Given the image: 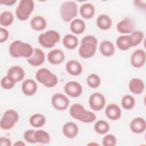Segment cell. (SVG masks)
I'll list each match as a JSON object with an SVG mask.
<instances>
[{"label": "cell", "instance_id": "1", "mask_svg": "<svg viewBox=\"0 0 146 146\" xmlns=\"http://www.w3.org/2000/svg\"><path fill=\"white\" fill-rule=\"evenodd\" d=\"M9 51L10 55L13 58H29L34 53V48L31 44L20 40L13 41L9 46Z\"/></svg>", "mask_w": 146, "mask_h": 146}, {"label": "cell", "instance_id": "2", "mask_svg": "<svg viewBox=\"0 0 146 146\" xmlns=\"http://www.w3.org/2000/svg\"><path fill=\"white\" fill-rule=\"evenodd\" d=\"M98 45V40L93 35L85 36L81 40L78 52L80 57L88 59L92 57L96 51Z\"/></svg>", "mask_w": 146, "mask_h": 146}, {"label": "cell", "instance_id": "3", "mask_svg": "<svg viewBox=\"0 0 146 146\" xmlns=\"http://www.w3.org/2000/svg\"><path fill=\"white\" fill-rule=\"evenodd\" d=\"M36 80L47 88H52L58 83L57 76L47 68L39 69L35 74Z\"/></svg>", "mask_w": 146, "mask_h": 146}, {"label": "cell", "instance_id": "4", "mask_svg": "<svg viewBox=\"0 0 146 146\" xmlns=\"http://www.w3.org/2000/svg\"><path fill=\"white\" fill-rule=\"evenodd\" d=\"M78 8L75 2L67 1L64 2L60 7V15L65 22H69L78 14Z\"/></svg>", "mask_w": 146, "mask_h": 146}, {"label": "cell", "instance_id": "5", "mask_svg": "<svg viewBox=\"0 0 146 146\" xmlns=\"http://www.w3.org/2000/svg\"><path fill=\"white\" fill-rule=\"evenodd\" d=\"M60 39V35L56 31L50 30L40 34L38 36V42L43 47L50 48L56 44Z\"/></svg>", "mask_w": 146, "mask_h": 146}, {"label": "cell", "instance_id": "6", "mask_svg": "<svg viewBox=\"0 0 146 146\" xmlns=\"http://www.w3.org/2000/svg\"><path fill=\"white\" fill-rule=\"evenodd\" d=\"M34 2L31 0H21L16 8L15 14L20 21L27 20L34 9Z\"/></svg>", "mask_w": 146, "mask_h": 146}, {"label": "cell", "instance_id": "7", "mask_svg": "<svg viewBox=\"0 0 146 146\" xmlns=\"http://www.w3.org/2000/svg\"><path fill=\"white\" fill-rule=\"evenodd\" d=\"M19 120V114L14 110H6L0 121V127L4 130L11 129Z\"/></svg>", "mask_w": 146, "mask_h": 146}, {"label": "cell", "instance_id": "8", "mask_svg": "<svg viewBox=\"0 0 146 146\" xmlns=\"http://www.w3.org/2000/svg\"><path fill=\"white\" fill-rule=\"evenodd\" d=\"M51 101L53 107L58 111L66 110L70 104L68 98L62 93L53 94L51 96Z\"/></svg>", "mask_w": 146, "mask_h": 146}, {"label": "cell", "instance_id": "9", "mask_svg": "<svg viewBox=\"0 0 146 146\" xmlns=\"http://www.w3.org/2000/svg\"><path fill=\"white\" fill-rule=\"evenodd\" d=\"M106 98L100 92H96L92 94L88 100V103L91 108L95 111L102 110L106 104Z\"/></svg>", "mask_w": 146, "mask_h": 146}, {"label": "cell", "instance_id": "10", "mask_svg": "<svg viewBox=\"0 0 146 146\" xmlns=\"http://www.w3.org/2000/svg\"><path fill=\"white\" fill-rule=\"evenodd\" d=\"M146 59L145 52L143 49H137L135 50L131 55L130 62L131 65L135 68H140L143 67Z\"/></svg>", "mask_w": 146, "mask_h": 146}, {"label": "cell", "instance_id": "11", "mask_svg": "<svg viewBox=\"0 0 146 146\" xmlns=\"http://www.w3.org/2000/svg\"><path fill=\"white\" fill-rule=\"evenodd\" d=\"M64 90L68 96L71 98H77L82 94L83 88L78 82L76 81H70L65 84Z\"/></svg>", "mask_w": 146, "mask_h": 146}, {"label": "cell", "instance_id": "12", "mask_svg": "<svg viewBox=\"0 0 146 146\" xmlns=\"http://www.w3.org/2000/svg\"><path fill=\"white\" fill-rule=\"evenodd\" d=\"M6 76L16 83L22 81L24 79L25 72L21 66H13L7 70Z\"/></svg>", "mask_w": 146, "mask_h": 146}, {"label": "cell", "instance_id": "13", "mask_svg": "<svg viewBox=\"0 0 146 146\" xmlns=\"http://www.w3.org/2000/svg\"><path fill=\"white\" fill-rule=\"evenodd\" d=\"M135 26V23L132 19L125 18L117 24L116 29L121 34H131L133 31Z\"/></svg>", "mask_w": 146, "mask_h": 146}, {"label": "cell", "instance_id": "14", "mask_svg": "<svg viewBox=\"0 0 146 146\" xmlns=\"http://www.w3.org/2000/svg\"><path fill=\"white\" fill-rule=\"evenodd\" d=\"M69 112L72 117L82 122L86 115L87 110L82 104L74 103L71 106Z\"/></svg>", "mask_w": 146, "mask_h": 146}, {"label": "cell", "instance_id": "15", "mask_svg": "<svg viewBox=\"0 0 146 146\" xmlns=\"http://www.w3.org/2000/svg\"><path fill=\"white\" fill-rule=\"evenodd\" d=\"M45 60V54L39 48L34 49V53L31 57L27 58L28 63L33 66H39L43 63Z\"/></svg>", "mask_w": 146, "mask_h": 146}, {"label": "cell", "instance_id": "16", "mask_svg": "<svg viewBox=\"0 0 146 146\" xmlns=\"http://www.w3.org/2000/svg\"><path fill=\"white\" fill-rule=\"evenodd\" d=\"M129 128L131 131L134 133H142L145 131L146 128L145 120L143 117H135L131 121Z\"/></svg>", "mask_w": 146, "mask_h": 146}, {"label": "cell", "instance_id": "17", "mask_svg": "<svg viewBox=\"0 0 146 146\" xmlns=\"http://www.w3.org/2000/svg\"><path fill=\"white\" fill-rule=\"evenodd\" d=\"M105 113L106 116L111 120H116L120 119L121 111L119 106L115 103H110L106 108Z\"/></svg>", "mask_w": 146, "mask_h": 146}, {"label": "cell", "instance_id": "18", "mask_svg": "<svg viewBox=\"0 0 146 146\" xmlns=\"http://www.w3.org/2000/svg\"><path fill=\"white\" fill-rule=\"evenodd\" d=\"M65 59L63 51L60 49H54L47 54L48 61L52 64H59L62 63Z\"/></svg>", "mask_w": 146, "mask_h": 146}, {"label": "cell", "instance_id": "19", "mask_svg": "<svg viewBox=\"0 0 146 146\" xmlns=\"http://www.w3.org/2000/svg\"><path fill=\"white\" fill-rule=\"evenodd\" d=\"M21 89L23 93L26 96H32L36 92L38 85L34 80L27 79L23 82Z\"/></svg>", "mask_w": 146, "mask_h": 146}, {"label": "cell", "instance_id": "20", "mask_svg": "<svg viewBox=\"0 0 146 146\" xmlns=\"http://www.w3.org/2000/svg\"><path fill=\"white\" fill-rule=\"evenodd\" d=\"M62 131L66 137L69 139H73L78 134L79 128L78 126L73 122H67L63 125Z\"/></svg>", "mask_w": 146, "mask_h": 146}, {"label": "cell", "instance_id": "21", "mask_svg": "<svg viewBox=\"0 0 146 146\" xmlns=\"http://www.w3.org/2000/svg\"><path fill=\"white\" fill-rule=\"evenodd\" d=\"M67 72L73 76H78L81 74L83 68L80 63L76 60H70L66 64Z\"/></svg>", "mask_w": 146, "mask_h": 146}, {"label": "cell", "instance_id": "22", "mask_svg": "<svg viewBox=\"0 0 146 146\" xmlns=\"http://www.w3.org/2000/svg\"><path fill=\"white\" fill-rule=\"evenodd\" d=\"M128 87L132 93L139 95L143 92L145 88V84L144 82L140 79L134 78L129 81Z\"/></svg>", "mask_w": 146, "mask_h": 146}, {"label": "cell", "instance_id": "23", "mask_svg": "<svg viewBox=\"0 0 146 146\" xmlns=\"http://www.w3.org/2000/svg\"><path fill=\"white\" fill-rule=\"evenodd\" d=\"M117 47L121 50L125 51L133 47L132 41L130 35H123L119 36L116 40Z\"/></svg>", "mask_w": 146, "mask_h": 146}, {"label": "cell", "instance_id": "24", "mask_svg": "<svg viewBox=\"0 0 146 146\" xmlns=\"http://www.w3.org/2000/svg\"><path fill=\"white\" fill-rule=\"evenodd\" d=\"M95 13V8L93 4L87 2L83 3L79 9L80 15L85 19H90L92 18Z\"/></svg>", "mask_w": 146, "mask_h": 146}, {"label": "cell", "instance_id": "25", "mask_svg": "<svg viewBox=\"0 0 146 146\" xmlns=\"http://www.w3.org/2000/svg\"><path fill=\"white\" fill-rule=\"evenodd\" d=\"M30 26L31 28L35 31H42L46 28L47 22L46 19L42 16L36 15L31 19Z\"/></svg>", "mask_w": 146, "mask_h": 146}, {"label": "cell", "instance_id": "26", "mask_svg": "<svg viewBox=\"0 0 146 146\" xmlns=\"http://www.w3.org/2000/svg\"><path fill=\"white\" fill-rule=\"evenodd\" d=\"M99 50L100 53L105 56H112L115 50V47L112 42L110 40L103 41L99 46Z\"/></svg>", "mask_w": 146, "mask_h": 146}, {"label": "cell", "instance_id": "27", "mask_svg": "<svg viewBox=\"0 0 146 146\" xmlns=\"http://www.w3.org/2000/svg\"><path fill=\"white\" fill-rule=\"evenodd\" d=\"M70 30L75 34H80L86 29V23L84 21L80 18L74 19L70 25Z\"/></svg>", "mask_w": 146, "mask_h": 146}, {"label": "cell", "instance_id": "28", "mask_svg": "<svg viewBox=\"0 0 146 146\" xmlns=\"http://www.w3.org/2000/svg\"><path fill=\"white\" fill-rule=\"evenodd\" d=\"M79 43L78 38L71 34H66L64 36L62 40L63 45L67 48L73 50L76 48Z\"/></svg>", "mask_w": 146, "mask_h": 146}, {"label": "cell", "instance_id": "29", "mask_svg": "<svg viewBox=\"0 0 146 146\" xmlns=\"http://www.w3.org/2000/svg\"><path fill=\"white\" fill-rule=\"evenodd\" d=\"M96 25L100 29L107 30L111 28L112 26V20L108 15L102 14L97 18Z\"/></svg>", "mask_w": 146, "mask_h": 146}, {"label": "cell", "instance_id": "30", "mask_svg": "<svg viewBox=\"0 0 146 146\" xmlns=\"http://www.w3.org/2000/svg\"><path fill=\"white\" fill-rule=\"evenodd\" d=\"M30 124L35 128L43 127L46 123V118L41 113H34L31 116L29 119Z\"/></svg>", "mask_w": 146, "mask_h": 146}, {"label": "cell", "instance_id": "31", "mask_svg": "<svg viewBox=\"0 0 146 146\" xmlns=\"http://www.w3.org/2000/svg\"><path fill=\"white\" fill-rule=\"evenodd\" d=\"M34 137L36 143L42 144H48L50 141V136L49 133L42 129H38L35 131Z\"/></svg>", "mask_w": 146, "mask_h": 146}, {"label": "cell", "instance_id": "32", "mask_svg": "<svg viewBox=\"0 0 146 146\" xmlns=\"http://www.w3.org/2000/svg\"><path fill=\"white\" fill-rule=\"evenodd\" d=\"M95 131L100 135L106 133L110 130V125L105 120H100L97 121L94 124Z\"/></svg>", "mask_w": 146, "mask_h": 146}, {"label": "cell", "instance_id": "33", "mask_svg": "<svg viewBox=\"0 0 146 146\" xmlns=\"http://www.w3.org/2000/svg\"><path fill=\"white\" fill-rule=\"evenodd\" d=\"M14 21V15L10 11H5L1 14L0 23L2 26L7 27L11 25Z\"/></svg>", "mask_w": 146, "mask_h": 146}, {"label": "cell", "instance_id": "34", "mask_svg": "<svg viewBox=\"0 0 146 146\" xmlns=\"http://www.w3.org/2000/svg\"><path fill=\"white\" fill-rule=\"evenodd\" d=\"M121 103L124 109L131 110L135 106V100L133 96L127 94L123 96Z\"/></svg>", "mask_w": 146, "mask_h": 146}, {"label": "cell", "instance_id": "35", "mask_svg": "<svg viewBox=\"0 0 146 146\" xmlns=\"http://www.w3.org/2000/svg\"><path fill=\"white\" fill-rule=\"evenodd\" d=\"M101 83L100 77L96 74H91L87 78V83L88 86L92 88L98 87Z\"/></svg>", "mask_w": 146, "mask_h": 146}, {"label": "cell", "instance_id": "36", "mask_svg": "<svg viewBox=\"0 0 146 146\" xmlns=\"http://www.w3.org/2000/svg\"><path fill=\"white\" fill-rule=\"evenodd\" d=\"M130 36L132 41L133 47L139 44L143 40L144 35L143 32L140 31H133L131 33Z\"/></svg>", "mask_w": 146, "mask_h": 146}, {"label": "cell", "instance_id": "37", "mask_svg": "<svg viewBox=\"0 0 146 146\" xmlns=\"http://www.w3.org/2000/svg\"><path fill=\"white\" fill-rule=\"evenodd\" d=\"M116 139L112 134L106 135L102 140V144L104 146H114L116 144Z\"/></svg>", "mask_w": 146, "mask_h": 146}, {"label": "cell", "instance_id": "38", "mask_svg": "<svg viewBox=\"0 0 146 146\" xmlns=\"http://www.w3.org/2000/svg\"><path fill=\"white\" fill-rule=\"evenodd\" d=\"M15 83L13 82L7 76L3 77L1 80V86L5 90H10L13 88L15 86Z\"/></svg>", "mask_w": 146, "mask_h": 146}, {"label": "cell", "instance_id": "39", "mask_svg": "<svg viewBox=\"0 0 146 146\" xmlns=\"http://www.w3.org/2000/svg\"><path fill=\"white\" fill-rule=\"evenodd\" d=\"M35 130L34 129H28L23 134V137L25 140L29 143H36V140L34 137Z\"/></svg>", "mask_w": 146, "mask_h": 146}, {"label": "cell", "instance_id": "40", "mask_svg": "<svg viewBox=\"0 0 146 146\" xmlns=\"http://www.w3.org/2000/svg\"><path fill=\"white\" fill-rule=\"evenodd\" d=\"M96 119V116L94 113L91 111L87 110L86 115L83 120V123H90L94 122Z\"/></svg>", "mask_w": 146, "mask_h": 146}, {"label": "cell", "instance_id": "41", "mask_svg": "<svg viewBox=\"0 0 146 146\" xmlns=\"http://www.w3.org/2000/svg\"><path fill=\"white\" fill-rule=\"evenodd\" d=\"M9 33L7 30L3 27L0 28V43H2L6 42L9 38Z\"/></svg>", "mask_w": 146, "mask_h": 146}, {"label": "cell", "instance_id": "42", "mask_svg": "<svg viewBox=\"0 0 146 146\" xmlns=\"http://www.w3.org/2000/svg\"><path fill=\"white\" fill-rule=\"evenodd\" d=\"M0 145L1 146H11L12 145L11 140L8 137H1Z\"/></svg>", "mask_w": 146, "mask_h": 146}, {"label": "cell", "instance_id": "43", "mask_svg": "<svg viewBox=\"0 0 146 146\" xmlns=\"http://www.w3.org/2000/svg\"><path fill=\"white\" fill-rule=\"evenodd\" d=\"M16 0H1L0 3L1 4L6 5L7 6H12L16 3Z\"/></svg>", "mask_w": 146, "mask_h": 146}, {"label": "cell", "instance_id": "44", "mask_svg": "<svg viewBox=\"0 0 146 146\" xmlns=\"http://www.w3.org/2000/svg\"><path fill=\"white\" fill-rule=\"evenodd\" d=\"M14 145H23V146H25V144L22 141L19 140V141H16V143L14 144Z\"/></svg>", "mask_w": 146, "mask_h": 146}, {"label": "cell", "instance_id": "45", "mask_svg": "<svg viewBox=\"0 0 146 146\" xmlns=\"http://www.w3.org/2000/svg\"><path fill=\"white\" fill-rule=\"evenodd\" d=\"M93 144V143H90V144H88V145H89V144ZM94 144H95V145H98V144H96V143H95Z\"/></svg>", "mask_w": 146, "mask_h": 146}]
</instances>
